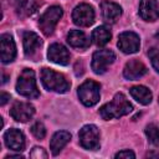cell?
Segmentation results:
<instances>
[{
	"instance_id": "obj_16",
	"label": "cell",
	"mask_w": 159,
	"mask_h": 159,
	"mask_svg": "<svg viewBox=\"0 0 159 159\" xmlns=\"http://www.w3.org/2000/svg\"><path fill=\"white\" fill-rule=\"evenodd\" d=\"M147 73V67L145 65L139 61V60H130L125 63L124 70H123V76L127 80L134 81L140 78L142 76H144Z\"/></svg>"
},
{
	"instance_id": "obj_29",
	"label": "cell",
	"mask_w": 159,
	"mask_h": 159,
	"mask_svg": "<svg viewBox=\"0 0 159 159\" xmlns=\"http://www.w3.org/2000/svg\"><path fill=\"white\" fill-rule=\"evenodd\" d=\"M14 158L15 159H22L24 157L22 155H6L5 157V159H14Z\"/></svg>"
},
{
	"instance_id": "obj_9",
	"label": "cell",
	"mask_w": 159,
	"mask_h": 159,
	"mask_svg": "<svg viewBox=\"0 0 159 159\" xmlns=\"http://www.w3.org/2000/svg\"><path fill=\"white\" fill-rule=\"evenodd\" d=\"M117 45L119 50L124 53H135L140 47V40L135 32L125 31L119 35Z\"/></svg>"
},
{
	"instance_id": "obj_21",
	"label": "cell",
	"mask_w": 159,
	"mask_h": 159,
	"mask_svg": "<svg viewBox=\"0 0 159 159\" xmlns=\"http://www.w3.org/2000/svg\"><path fill=\"white\" fill-rule=\"evenodd\" d=\"M37 7L36 0H15V10L16 14L21 17L30 16L35 12Z\"/></svg>"
},
{
	"instance_id": "obj_3",
	"label": "cell",
	"mask_w": 159,
	"mask_h": 159,
	"mask_svg": "<svg viewBox=\"0 0 159 159\" xmlns=\"http://www.w3.org/2000/svg\"><path fill=\"white\" fill-rule=\"evenodd\" d=\"M16 91L26 98H37L39 97L40 93H39V89H37L35 73H34L32 70L25 68L20 73L19 80L16 82Z\"/></svg>"
},
{
	"instance_id": "obj_8",
	"label": "cell",
	"mask_w": 159,
	"mask_h": 159,
	"mask_svg": "<svg viewBox=\"0 0 159 159\" xmlns=\"http://www.w3.org/2000/svg\"><path fill=\"white\" fill-rule=\"evenodd\" d=\"M72 20L78 26H91L94 22V10L88 4H80L72 11Z\"/></svg>"
},
{
	"instance_id": "obj_13",
	"label": "cell",
	"mask_w": 159,
	"mask_h": 159,
	"mask_svg": "<svg viewBox=\"0 0 159 159\" xmlns=\"http://www.w3.org/2000/svg\"><path fill=\"white\" fill-rule=\"evenodd\" d=\"M47 57L50 61H52L53 63H57V65H67L70 62V52L67 51V48L61 45V43H52L50 47H48V51H47Z\"/></svg>"
},
{
	"instance_id": "obj_27",
	"label": "cell",
	"mask_w": 159,
	"mask_h": 159,
	"mask_svg": "<svg viewBox=\"0 0 159 159\" xmlns=\"http://www.w3.org/2000/svg\"><path fill=\"white\" fill-rule=\"evenodd\" d=\"M116 158H127V159H129V158H135V154H134L132 150L125 149V150L118 152V153L116 154Z\"/></svg>"
},
{
	"instance_id": "obj_12",
	"label": "cell",
	"mask_w": 159,
	"mask_h": 159,
	"mask_svg": "<svg viewBox=\"0 0 159 159\" xmlns=\"http://www.w3.org/2000/svg\"><path fill=\"white\" fill-rule=\"evenodd\" d=\"M0 56L4 63L14 61L16 56V46L12 37L9 34H2L0 36Z\"/></svg>"
},
{
	"instance_id": "obj_25",
	"label": "cell",
	"mask_w": 159,
	"mask_h": 159,
	"mask_svg": "<svg viewBox=\"0 0 159 159\" xmlns=\"http://www.w3.org/2000/svg\"><path fill=\"white\" fill-rule=\"evenodd\" d=\"M150 60H152V65L155 68V71L159 73V50L157 48H150L148 52Z\"/></svg>"
},
{
	"instance_id": "obj_14",
	"label": "cell",
	"mask_w": 159,
	"mask_h": 159,
	"mask_svg": "<svg viewBox=\"0 0 159 159\" xmlns=\"http://www.w3.org/2000/svg\"><path fill=\"white\" fill-rule=\"evenodd\" d=\"M139 16L145 21H155L159 17V4L157 0H140Z\"/></svg>"
},
{
	"instance_id": "obj_7",
	"label": "cell",
	"mask_w": 159,
	"mask_h": 159,
	"mask_svg": "<svg viewBox=\"0 0 159 159\" xmlns=\"http://www.w3.org/2000/svg\"><path fill=\"white\" fill-rule=\"evenodd\" d=\"M116 60V55L112 50H98L92 56V70L97 75H102L107 71L108 66Z\"/></svg>"
},
{
	"instance_id": "obj_20",
	"label": "cell",
	"mask_w": 159,
	"mask_h": 159,
	"mask_svg": "<svg viewBox=\"0 0 159 159\" xmlns=\"http://www.w3.org/2000/svg\"><path fill=\"white\" fill-rule=\"evenodd\" d=\"M129 93L137 102H139L140 104H144V106L149 104L153 98L152 92L144 86H134L129 89Z\"/></svg>"
},
{
	"instance_id": "obj_28",
	"label": "cell",
	"mask_w": 159,
	"mask_h": 159,
	"mask_svg": "<svg viewBox=\"0 0 159 159\" xmlns=\"http://www.w3.org/2000/svg\"><path fill=\"white\" fill-rule=\"evenodd\" d=\"M9 99H10V94H7L5 92H1V94H0V104L4 106Z\"/></svg>"
},
{
	"instance_id": "obj_19",
	"label": "cell",
	"mask_w": 159,
	"mask_h": 159,
	"mask_svg": "<svg viewBox=\"0 0 159 159\" xmlns=\"http://www.w3.org/2000/svg\"><path fill=\"white\" fill-rule=\"evenodd\" d=\"M67 42L73 48H87L89 46V40L84 35V32L80 30H71L67 35Z\"/></svg>"
},
{
	"instance_id": "obj_11",
	"label": "cell",
	"mask_w": 159,
	"mask_h": 159,
	"mask_svg": "<svg viewBox=\"0 0 159 159\" xmlns=\"http://www.w3.org/2000/svg\"><path fill=\"white\" fill-rule=\"evenodd\" d=\"M5 145L15 152H21L25 149V135L21 130L16 128H11L5 132L4 134Z\"/></svg>"
},
{
	"instance_id": "obj_10",
	"label": "cell",
	"mask_w": 159,
	"mask_h": 159,
	"mask_svg": "<svg viewBox=\"0 0 159 159\" xmlns=\"http://www.w3.org/2000/svg\"><path fill=\"white\" fill-rule=\"evenodd\" d=\"M35 114V107L29 102H15L10 108V116L17 122H27Z\"/></svg>"
},
{
	"instance_id": "obj_5",
	"label": "cell",
	"mask_w": 159,
	"mask_h": 159,
	"mask_svg": "<svg viewBox=\"0 0 159 159\" xmlns=\"http://www.w3.org/2000/svg\"><path fill=\"white\" fill-rule=\"evenodd\" d=\"M78 97L84 106H94L99 101V84L94 81L83 82L78 87Z\"/></svg>"
},
{
	"instance_id": "obj_18",
	"label": "cell",
	"mask_w": 159,
	"mask_h": 159,
	"mask_svg": "<svg viewBox=\"0 0 159 159\" xmlns=\"http://www.w3.org/2000/svg\"><path fill=\"white\" fill-rule=\"evenodd\" d=\"M71 139V134L66 130H60V132H56L52 138H51V142H50V149L52 152L53 155H57L62 149L63 147L70 142Z\"/></svg>"
},
{
	"instance_id": "obj_22",
	"label": "cell",
	"mask_w": 159,
	"mask_h": 159,
	"mask_svg": "<svg viewBox=\"0 0 159 159\" xmlns=\"http://www.w3.org/2000/svg\"><path fill=\"white\" fill-rule=\"evenodd\" d=\"M111 37H112V34H111V31H109V29L107 26L96 27L93 30V32H92V36H91L92 42L94 45H97V46H104L106 43L109 42Z\"/></svg>"
},
{
	"instance_id": "obj_24",
	"label": "cell",
	"mask_w": 159,
	"mask_h": 159,
	"mask_svg": "<svg viewBox=\"0 0 159 159\" xmlns=\"http://www.w3.org/2000/svg\"><path fill=\"white\" fill-rule=\"evenodd\" d=\"M31 132L37 139H43L46 135V128L42 122H35L31 127Z\"/></svg>"
},
{
	"instance_id": "obj_31",
	"label": "cell",
	"mask_w": 159,
	"mask_h": 159,
	"mask_svg": "<svg viewBox=\"0 0 159 159\" xmlns=\"http://www.w3.org/2000/svg\"><path fill=\"white\" fill-rule=\"evenodd\" d=\"M155 39H157V41H158V42H159V31H158V32H157V35H155Z\"/></svg>"
},
{
	"instance_id": "obj_1",
	"label": "cell",
	"mask_w": 159,
	"mask_h": 159,
	"mask_svg": "<svg viewBox=\"0 0 159 159\" xmlns=\"http://www.w3.org/2000/svg\"><path fill=\"white\" fill-rule=\"evenodd\" d=\"M132 109H133V106L127 99V97L123 93H117L111 102H108L101 107L99 114L103 119L109 120L113 118L123 117V116L130 113Z\"/></svg>"
},
{
	"instance_id": "obj_30",
	"label": "cell",
	"mask_w": 159,
	"mask_h": 159,
	"mask_svg": "<svg viewBox=\"0 0 159 159\" xmlns=\"http://www.w3.org/2000/svg\"><path fill=\"white\" fill-rule=\"evenodd\" d=\"M147 157H159V154H152V153H149Z\"/></svg>"
},
{
	"instance_id": "obj_6",
	"label": "cell",
	"mask_w": 159,
	"mask_h": 159,
	"mask_svg": "<svg viewBox=\"0 0 159 159\" xmlns=\"http://www.w3.org/2000/svg\"><path fill=\"white\" fill-rule=\"evenodd\" d=\"M81 145L87 150H96L99 148V132L94 124L82 127L78 134Z\"/></svg>"
},
{
	"instance_id": "obj_26",
	"label": "cell",
	"mask_w": 159,
	"mask_h": 159,
	"mask_svg": "<svg viewBox=\"0 0 159 159\" xmlns=\"http://www.w3.org/2000/svg\"><path fill=\"white\" fill-rule=\"evenodd\" d=\"M30 158H32V159H46L47 158V153L45 152L43 148L35 147L30 153Z\"/></svg>"
},
{
	"instance_id": "obj_23",
	"label": "cell",
	"mask_w": 159,
	"mask_h": 159,
	"mask_svg": "<svg viewBox=\"0 0 159 159\" xmlns=\"http://www.w3.org/2000/svg\"><path fill=\"white\" fill-rule=\"evenodd\" d=\"M145 135L152 144H154V145L159 144V128L155 124L152 123L145 127Z\"/></svg>"
},
{
	"instance_id": "obj_17",
	"label": "cell",
	"mask_w": 159,
	"mask_h": 159,
	"mask_svg": "<svg viewBox=\"0 0 159 159\" xmlns=\"http://www.w3.org/2000/svg\"><path fill=\"white\" fill-rule=\"evenodd\" d=\"M101 10H102V16H103V20L106 22H109V24H113L117 21V19L122 14V9L118 4L116 2H112V1H108V0H104L102 1L101 4Z\"/></svg>"
},
{
	"instance_id": "obj_4",
	"label": "cell",
	"mask_w": 159,
	"mask_h": 159,
	"mask_svg": "<svg viewBox=\"0 0 159 159\" xmlns=\"http://www.w3.org/2000/svg\"><path fill=\"white\" fill-rule=\"evenodd\" d=\"M62 14H63L62 12V9L60 6H56L55 5V6L48 7L41 15L40 20H39V26H40V30L43 32V35L50 36L53 32L57 22L62 17Z\"/></svg>"
},
{
	"instance_id": "obj_2",
	"label": "cell",
	"mask_w": 159,
	"mask_h": 159,
	"mask_svg": "<svg viewBox=\"0 0 159 159\" xmlns=\"http://www.w3.org/2000/svg\"><path fill=\"white\" fill-rule=\"evenodd\" d=\"M41 81L43 87L47 91H53L57 93H65L70 89L71 83L67 81V78L51 68H42L41 71Z\"/></svg>"
},
{
	"instance_id": "obj_15",
	"label": "cell",
	"mask_w": 159,
	"mask_h": 159,
	"mask_svg": "<svg viewBox=\"0 0 159 159\" xmlns=\"http://www.w3.org/2000/svg\"><path fill=\"white\" fill-rule=\"evenodd\" d=\"M22 43H24L25 55L29 57H32L41 47L42 41L37 34H35L32 31H25L22 34Z\"/></svg>"
}]
</instances>
